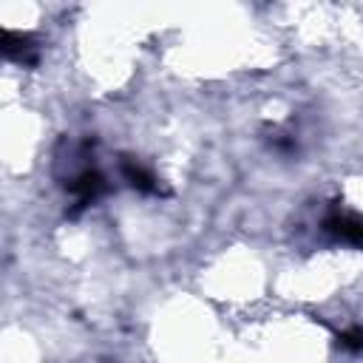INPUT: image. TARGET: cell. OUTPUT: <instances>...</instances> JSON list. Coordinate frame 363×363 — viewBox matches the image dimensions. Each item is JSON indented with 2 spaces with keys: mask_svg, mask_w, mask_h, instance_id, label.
Segmentation results:
<instances>
[{
  "mask_svg": "<svg viewBox=\"0 0 363 363\" xmlns=\"http://www.w3.org/2000/svg\"><path fill=\"white\" fill-rule=\"evenodd\" d=\"M340 346H343V349H352V352H360V349H363V329L343 332V335H340Z\"/></svg>",
  "mask_w": 363,
  "mask_h": 363,
  "instance_id": "obj_4",
  "label": "cell"
},
{
  "mask_svg": "<svg viewBox=\"0 0 363 363\" xmlns=\"http://www.w3.org/2000/svg\"><path fill=\"white\" fill-rule=\"evenodd\" d=\"M122 173H125V179H128L136 190H142V193H156V190H159L153 173L145 170V167L136 164V162H122Z\"/></svg>",
  "mask_w": 363,
  "mask_h": 363,
  "instance_id": "obj_3",
  "label": "cell"
},
{
  "mask_svg": "<svg viewBox=\"0 0 363 363\" xmlns=\"http://www.w3.org/2000/svg\"><path fill=\"white\" fill-rule=\"evenodd\" d=\"M3 51H6V57L14 60V62H34V60H37V45H31V40L23 37V34L6 31V34H3Z\"/></svg>",
  "mask_w": 363,
  "mask_h": 363,
  "instance_id": "obj_2",
  "label": "cell"
},
{
  "mask_svg": "<svg viewBox=\"0 0 363 363\" xmlns=\"http://www.w3.org/2000/svg\"><path fill=\"white\" fill-rule=\"evenodd\" d=\"M323 230L332 233L337 241L352 244V247H363V221L349 216V213H335L323 221Z\"/></svg>",
  "mask_w": 363,
  "mask_h": 363,
  "instance_id": "obj_1",
  "label": "cell"
}]
</instances>
